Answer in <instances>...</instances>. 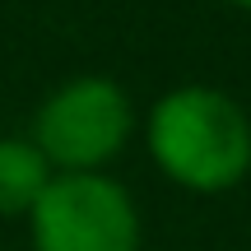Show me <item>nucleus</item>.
Returning <instances> with one entry per match:
<instances>
[{
    "mask_svg": "<svg viewBox=\"0 0 251 251\" xmlns=\"http://www.w3.org/2000/svg\"><path fill=\"white\" fill-rule=\"evenodd\" d=\"M56 168L42 158L33 140L24 135H5L0 140V219H28L37 200L47 196Z\"/></svg>",
    "mask_w": 251,
    "mask_h": 251,
    "instance_id": "obj_4",
    "label": "nucleus"
},
{
    "mask_svg": "<svg viewBox=\"0 0 251 251\" xmlns=\"http://www.w3.org/2000/svg\"><path fill=\"white\" fill-rule=\"evenodd\" d=\"M144 140L163 177L196 196H224L251 172V117L209 84L168 89L149 107Z\"/></svg>",
    "mask_w": 251,
    "mask_h": 251,
    "instance_id": "obj_1",
    "label": "nucleus"
},
{
    "mask_svg": "<svg viewBox=\"0 0 251 251\" xmlns=\"http://www.w3.org/2000/svg\"><path fill=\"white\" fill-rule=\"evenodd\" d=\"M228 5H237V9H251V0H228Z\"/></svg>",
    "mask_w": 251,
    "mask_h": 251,
    "instance_id": "obj_5",
    "label": "nucleus"
},
{
    "mask_svg": "<svg viewBox=\"0 0 251 251\" xmlns=\"http://www.w3.org/2000/svg\"><path fill=\"white\" fill-rule=\"evenodd\" d=\"M28 228L37 251H140V209L102 172H56Z\"/></svg>",
    "mask_w": 251,
    "mask_h": 251,
    "instance_id": "obj_3",
    "label": "nucleus"
},
{
    "mask_svg": "<svg viewBox=\"0 0 251 251\" xmlns=\"http://www.w3.org/2000/svg\"><path fill=\"white\" fill-rule=\"evenodd\" d=\"M135 130L130 98L117 79L79 75L47 93L28 140L56 172H102Z\"/></svg>",
    "mask_w": 251,
    "mask_h": 251,
    "instance_id": "obj_2",
    "label": "nucleus"
}]
</instances>
